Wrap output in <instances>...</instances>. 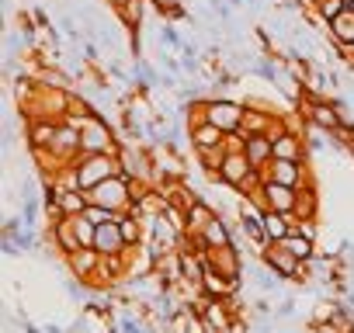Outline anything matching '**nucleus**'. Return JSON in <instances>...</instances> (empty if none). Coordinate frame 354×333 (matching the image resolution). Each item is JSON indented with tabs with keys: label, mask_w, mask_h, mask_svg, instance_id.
Masks as SVG:
<instances>
[{
	"label": "nucleus",
	"mask_w": 354,
	"mask_h": 333,
	"mask_svg": "<svg viewBox=\"0 0 354 333\" xmlns=\"http://www.w3.org/2000/svg\"><path fill=\"white\" fill-rule=\"evenodd\" d=\"M115 174H122L118 153H80L73 160V178H77V188H84V191H91L94 184H101Z\"/></svg>",
	"instance_id": "1"
},
{
	"label": "nucleus",
	"mask_w": 354,
	"mask_h": 333,
	"mask_svg": "<svg viewBox=\"0 0 354 333\" xmlns=\"http://www.w3.org/2000/svg\"><path fill=\"white\" fill-rule=\"evenodd\" d=\"M243 153L250 156V163L257 166V171H264V166L274 160V139H271V132H247Z\"/></svg>",
	"instance_id": "12"
},
{
	"label": "nucleus",
	"mask_w": 354,
	"mask_h": 333,
	"mask_svg": "<svg viewBox=\"0 0 354 333\" xmlns=\"http://www.w3.org/2000/svg\"><path fill=\"white\" fill-rule=\"evenodd\" d=\"M295 111H299V118H302L306 125H316V129H323V132H340V129H344V115H340L333 94H330V97H313V94H306V97L295 104Z\"/></svg>",
	"instance_id": "4"
},
{
	"label": "nucleus",
	"mask_w": 354,
	"mask_h": 333,
	"mask_svg": "<svg viewBox=\"0 0 354 333\" xmlns=\"http://www.w3.org/2000/svg\"><path fill=\"white\" fill-rule=\"evenodd\" d=\"M87 198H91V205H104L111 212H129L136 205V181L125 174H115V178L94 184L87 191Z\"/></svg>",
	"instance_id": "2"
},
{
	"label": "nucleus",
	"mask_w": 354,
	"mask_h": 333,
	"mask_svg": "<svg viewBox=\"0 0 354 333\" xmlns=\"http://www.w3.org/2000/svg\"><path fill=\"white\" fill-rule=\"evenodd\" d=\"M160 46H167V49H174V53H181V49H185V39L177 35L174 21H167V25L160 28Z\"/></svg>",
	"instance_id": "24"
},
{
	"label": "nucleus",
	"mask_w": 354,
	"mask_h": 333,
	"mask_svg": "<svg viewBox=\"0 0 354 333\" xmlns=\"http://www.w3.org/2000/svg\"><path fill=\"white\" fill-rule=\"evenodd\" d=\"M240 281H233V278H226V274H219V271H205V278H202V295H212V298H233V295H240Z\"/></svg>",
	"instance_id": "16"
},
{
	"label": "nucleus",
	"mask_w": 354,
	"mask_h": 333,
	"mask_svg": "<svg viewBox=\"0 0 354 333\" xmlns=\"http://www.w3.org/2000/svg\"><path fill=\"white\" fill-rule=\"evenodd\" d=\"M63 264H66V271L77 274L80 281H94V278H97V267H101V254H97L94 247H80V250L66 254Z\"/></svg>",
	"instance_id": "10"
},
{
	"label": "nucleus",
	"mask_w": 354,
	"mask_h": 333,
	"mask_svg": "<svg viewBox=\"0 0 354 333\" xmlns=\"http://www.w3.org/2000/svg\"><path fill=\"white\" fill-rule=\"evenodd\" d=\"M326 42H333V46H354V4L347 11H340L326 25Z\"/></svg>",
	"instance_id": "17"
},
{
	"label": "nucleus",
	"mask_w": 354,
	"mask_h": 333,
	"mask_svg": "<svg viewBox=\"0 0 354 333\" xmlns=\"http://www.w3.org/2000/svg\"><path fill=\"white\" fill-rule=\"evenodd\" d=\"M271 139H274V156H285V160H306V156H309L306 135H302V129H295V125L281 129V132L271 135Z\"/></svg>",
	"instance_id": "11"
},
{
	"label": "nucleus",
	"mask_w": 354,
	"mask_h": 333,
	"mask_svg": "<svg viewBox=\"0 0 354 333\" xmlns=\"http://www.w3.org/2000/svg\"><path fill=\"white\" fill-rule=\"evenodd\" d=\"M216 216H219V209H216V205H212V202L202 195V198H198V202L188 209V233L198 240V236H202V229H205V226H209Z\"/></svg>",
	"instance_id": "18"
},
{
	"label": "nucleus",
	"mask_w": 354,
	"mask_h": 333,
	"mask_svg": "<svg viewBox=\"0 0 354 333\" xmlns=\"http://www.w3.org/2000/svg\"><path fill=\"white\" fill-rule=\"evenodd\" d=\"M202 254H205V264H209L212 271H219V274H226V278H233V281L243 285V278H247V260H243L240 243H230V247H202Z\"/></svg>",
	"instance_id": "6"
},
{
	"label": "nucleus",
	"mask_w": 354,
	"mask_h": 333,
	"mask_svg": "<svg viewBox=\"0 0 354 333\" xmlns=\"http://www.w3.org/2000/svg\"><path fill=\"white\" fill-rule=\"evenodd\" d=\"M274 243H285V247H288V250H292V254L302 260V264H306V260H313V257L319 254L316 240H309V236H306V233H299V229H292L285 240H274Z\"/></svg>",
	"instance_id": "21"
},
{
	"label": "nucleus",
	"mask_w": 354,
	"mask_h": 333,
	"mask_svg": "<svg viewBox=\"0 0 354 333\" xmlns=\"http://www.w3.org/2000/svg\"><path fill=\"white\" fill-rule=\"evenodd\" d=\"M94 250L97 254H125L129 247H125V236H122V229H118V219H111V222H101L97 226V233H94Z\"/></svg>",
	"instance_id": "15"
},
{
	"label": "nucleus",
	"mask_w": 354,
	"mask_h": 333,
	"mask_svg": "<svg viewBox=\"0 0 354 333\" xmlns=\"http://www.w3.org/2000/svg\"><path fill=\"white\" fill-rule=\"evenodd\" d=\"M295 309H299V305H295V295H285L274 312H278V319H288V316H295Z\"/></svg>",
	"instance_id": "25"
},
{
	"label": "nucleus",
	"mask_w": 354,
	"mask_h": 333,
	"mask_svg": "<svg viewBox=\"0 0 354 333\" xmlns=\"http://www.w3.org/2000/svg\"><path fill=\"white\" fill-rule=\"evenodd\" d=\"M59 118H28V146H53Z\"/></svg>",
	"instance_id": "20"
},
{
	"label": "nucleus",
	"mask_w": 354,
	"mask_h": 333,
	"mask_svg": "<svg viewBox=\"0 0 354 333\" xmlns=\"http://www.w3.org/2000/svg\"><path fill=\"white\" fill-rule=\"evenodd\" d=\"M53 149H56V156H59L63 163H73V160L84 153V146H80V125H77V122H70V118H63V122H59V129H56Z\"/></svg>",
	"instance_id": "8"
},
{
	"label": "nucleus",
	"mask_w": 354,
	"mask_h": 333,
	"mask_svg": "<svg viewBox=\"0 0 354 333\" xmlns=\"http://www.w3.org/2000/svg\"><path fill=\"white\" fill-rule=\"evenodd\" d=\"M257 257H261V260H264L274 274H281L288 285L302 274V260H299V257H295L285 243H264V247L257 250Z\"/></svg>",
	"instance_id": "7"
},
{
	"label": "nucleus",
	"mask_w": 354,
	"mask_h": 333,
	"mask_svg": "<svg viewBox=\"0 0 354 333\" xmlns=\"http://www.w3.org/2000/svg\"><path fill=\"white\" fill-rule=\"evenodd\" d=\"M306 4H309V8H313V11H316V15L326 21V25H330L340 11H347V8L354 4V0H306Z\"/></svg>",
	"instance_id": "23"
},
{
	"label": "nucleus",
	"mask_w": 354,
	"mask_h": 333,
	"mask_svg": "<svg viewBox=\"0 0 354 333\" xmlns=\"http://www.w3.org/2000/svg\"><path fill=\"white\" fill-rule=\"evenodd\" d=\"M261 188H264V209H274V212H285V216H292V212H295L299 188L281 184V181H264Z\"/></svg>",
	"instance_id": "9"
},
{
	"label": "nucleus",
	"mask_w": 354,
	"mask_h": 333,
	"mask_svg": "<svg viewBox=\"0 0 354 333\" xmlns=\"http://www.w3.org/2000/svg\"><path fill=\"white\" fill-rule=\"evenodd\" d=\"M198 243H202V247H230V243H236V229H233V222L226 219V212H219V216L202 229Z\"/></svg>",
	"instance_id": "14"
},
{
	"label": "nucleus",
	"mask_w": 354,
	"mask_h": 333,
	"mask_svg": "<svg viewBox=\"0 0 354 333\" xmlns=\"http://www.w3.org/2000/svg\"><path fill=\"white\" fill-rule=\"evenodd\" d=\"M122 132L108 122V115H91L80 122V146L84 153H118L122 149Z\"/></svg>",
	"instance_id": "3"
},
{
	"label": "nucleus",
	"mask_w": 354,
	"mask_h": 333,
	"mask_svg": "<svg viewBox=\"0 0 354 333\" xmlns=\"http://www.w3.org/2000/svg\"><path fill=\"white\" fill-rule=\"evenodd\" d=\"M219 142H226V132L219 125H212L209 118L188 122V146L192 149H205V146H219Z\"/></svg>",
	"instance_id": "13"
},
{
	"label": "nucleus",
	"mask_w": 354,
	"mask_h": 333,
	"mask_svg": "<svg viewBox=\"0 0 354 333\" xmlns=\"http://www.w3.org/2000/svg\"><path fill=\"white\" fill-rule=\"evenodd\" d=\"M264 233H268L271 243H274V240H285V236L292 233V216L274 212V209H264Z\"/></svg>",
	"instance_id": "22"
},
{
	"label": "nucleus",
	"mask_w": 354,
	"mask_h": 333,
	"mask_svg": "<svg viewBox=\"0 0 354 333\" xmlns=\"http://www.w3.org/2000/svg\"><path fill=\"white\" fill-rule=\"evenodd\" d=\"M264 181H281V184H292V188H302V184H313V166L309 160H285V156H274L264 171H261Z\"/></svg>",
	"instance_id": "5"
},
{
	"label": "nucleus",
	"mask_w": 354,
	"mask_h": 333,
	"mask_svg": "<svg viewBox=\"0 0 354 333\" xmlns=\"http://www.w3.org/2000/svg\"><path fill=\"white\" fill-rule=\"evenodd\" d=\"M292 219H319V188H316V181L299 188V202H295Z\"/></svg>",
	"instance_id": "19"
}]
</instances>
